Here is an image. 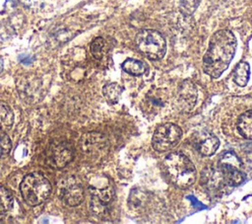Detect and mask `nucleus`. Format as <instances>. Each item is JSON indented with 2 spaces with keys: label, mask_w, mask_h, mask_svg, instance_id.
I'll return each instance as SVG.
<instances>
[{
  "label": "nucleus",
  "mask_w": 252,
  "mask_h": 224,
  "mask_svg": "<svg viewBox=\"0 0 252 224\" xmlns=\"http://www.w3.org/2000/svg\"><path fill=\"white\" fill-rule=\"evenodd\" d=\"M236 38L228 30L216 32L203 57V70L213 78H219L228 67L236 50Z\"/></svg>",
  "instance_id": "1"
},
{
  "label": "nucleus",
  "mask_w": 252,
  "mask_h": 224,
  "mask_svg": "<svg viewBox=\"0 0 252 224\" xmlns=\"http://www.w3.org/2000/svg\"><path fill=\"white\" fill-rule=\"evenodd\" d=\"M170 181L178 187L185 188L196 180V169L193 163L182 153L168 154L163 161Z\"/></svg>",
  "instance_id": "2"
},
{
  "label": "nucleus",
  "mask_w": 252,
  "mask_h": 224,
  "mask_svg": "<svg viewBox=\"0 0 252 224\" xmlns=\"http://www.w3.org/2000/svg\"><path fill=\"white\" fill-rule=\"evenodd\" d=\"M20 189L25 201L35 206L48 198L51 192V185L42 174L35 172L27 175L23 179Z\"/></svg>",
  "instance_id": "3"
},
{
  "label": "nucleus",
  "mask_w": 252,
  "mask_h": 224,
  "mask_svg": "<svg viewBox=\"0 0 252 224\" xmlns=\"http://www.w3.org/2000/svg\"><path fill=\"white\" fill-rule=\"evenodd\" d=\"M136 45L141 53L152 60L163 57L166 42L163 36L155 30H143L136 36Z\"/></svg>",
  "instance_id": "4"
},
{
  "label": "nucleus",
  "mask_w": 252,
  "mask_h": 224,
  "mask_svg": "<svg viewBox=\"0 0 252 224\" xmlns=\"http://www.w3.org/2000/svg\"><path fill=\"white\" fill-rule=\"evenodd\" d=\"M182 136L181 128L174 123H164L157 127L154 132L152 145L158 152H165L173 148Z\"/></svg>",
  "instance_id": "5"
},
{
  "label": "nucleus",
  "mask_w": 252,
  "mask_h": 224,
  "mask_svg": "<svg viewBox=\"0 0 252 224\" xmlns=\"http://www.w3.org/2000/svg\"><path fill=\"white\" fill-rule=\"evenodd\" d=\"M217 166L226 186L235 187L244 181L245 175L240 170L241 162L233 152H226L223 154Z\"/></svg>",
  "instance_id": "6"
},
{
  "label": "nucleus",
  "mask_w": 252,
  "mask_h": 224,
  "mask_svg": "<svg viewBox=\"0 0 252 224\" xmlns=\"http://www.w3.org/2000/svg\"><path fill=\"white\" fill-rule=\"evenodd\" d=\"M59 197L70 206L79 205L85 197L84 186L79 178L69 176L58 184Z\"/></svg>",
  "instance_id": "7"
},
{
  "label": "nucleus",
  "mask_w": 252,
  "mask_h": 224,
  "mask_svg": "<svg viewBox=\"0 0 252 224\" xmlns=\"http://www.w3.org/2000/svg\"><path fill=\"white\" fill-rule=\"evenodd\" d=\"M74 157V150L68 142H59L50 147L47 163L53 168H63L69 164Z\"/></svg>",
  "instance_id": "8"
},
{
  "label": "nucleus",
  "mask_w": 252,
  "mask_h": 224,
  "mask_svg": "<svg viewBox=\"0 0 252 224\" xmlns=\"http://www.w3.org/2000/svg\"><path fill=\"white\" fill-rule=\"evenodd\" d=\"M197 99V90L193 83L191 82H184L178 92V105L179 107L186 112L191 111L196 103Z\"/></svg>",
  "instance_id": "9"
},
{
  "label": "nucleus",
  "mask_w": 252,
  "mask_h": 224,
  "mask_svg": "<svg viewBox=\"0 0 252 224\" xmlns=\"http://www.w3.org/2000/svg\"><path fill=\"white\" fill-rule=\"evenodd\" d=\"M220 146L219 138L212 133H203L201 137L198 139L196 147L199 152L204 156L213 155Z\"/></svg>",
  "instance_id": "10"
},
{
  "label": "nucleus",
  "mask_w": 252,
  "mask_h": 224,
  "mask_svg": "<svg viewBox=\"0 0 252 224\" xmlns=\"http://www.w3.org/2000/svg\"><path fill=\"white\" fill-rule=\"evenodd\" d=\"M236 125L239 133L243 137L252 139V110L243 112L238 117Z\"/></svg>",
  "instance_id": "11"
},
{
  "label": "nucleus",
  "mask_w": 252,
  "mask_h": 224,
  "mask_svg": "<svg viewBox=\"0 0 252 224\" xmlns=\"http://www.w3.org/2000/svg\"><path fill=\"white\" fill-rule=\"evenodd\" d=\"M250 76V67L249 64L245 61H241L236 64L234 67L232 77L233 81L240 87H244L249 80Z\"/></svg>",
  "instance_id": "12"
},
{
  "label": "nucleus",
  "mask_w": 252,
  "mask_h": 224,
  "mask_svg": "<svg viewBox=\"0 0 252 224\" xmlns=\"http://www.w3.org/2000/svg\"><path fill=\"white\" fill-rule=\"evenodd\" d=\"M88 139L85 140L86 145L84 146V149L88 152H94L99 151L106 147V139L103 135L98 133H92L88 135Z\"/></svg>",
  "instance_id": "13"
},
{
  "label": "nucleus",
  "mask_w": 252,
  "mask_h": 224,
  "mask_svg": "<svg viewBox=\"0 0 252 224\" xmlns=\"http://www.w3.org/2000/svg\"><path fill=\"white\" fill-rule=\"evenodd\" d=\"M14 122V113L10 107L0 101V130H9Z\"/></svg>",
  "instance_id": "14"
},
{
  "label": "nucleus",
  "mask_w": 252,
  "mask_h": 224,
  "mask_svg": "<svg viewBox=\"0 0 252 224\" xmlns=\"http://www.w3.org/2000/svg\"><path fill=\"white\" fill-rule=\"evenodd\" d=\"M90 190L92 192V199H94L103 205H106L108 202H110L113 197V189L109 186L102 187V188L91 187Z\"/></svg>",
  "instance_id": "15"
},
{
  "label": "nucleus",
  "mask_w": 252,
  "mask_h": 224,
  "mask_svg": "<svg viewBox=\"0 0 252 224\" xmlns=\"http://www.w3.org/2000/svg\"><path fill=\"white\" fill-rule=\"evenodd\" d=\"M122 69L127 72L128 74L134 75V76H139L145 73L146 71V66L145 64L137 59L134 58H128L122 63Z\"/></svg>",
  "instance_id": "16"
},
{
  "label": "nucleus",
  "mask_w": 252,
  "mask_h": 224,
  "mask_svg": "<svg viewBox=\"0 0 252 224\" xmlns=\"http://www.w3.org/2000/svg\"><path fill=\"white\" fill-rule=\"evenodd\" d=\"M13 195L9 189L0 187V214L6 213L13 207Z\"/></svg>",
  "instance_id": "17"
},
{
  "label": "nucleus",
  "mask_w": 252,
  "mask_h": 224,
  "mask_svg": "<svg viewBox=\"0 0 252 224\" xmlns=\"http://www.w3.org/2000/svg\"><path fill=\"white\" fill-rule=\"evenodd\" d=\"M102 93L109 103H116L122 93V88L118 84L111 83L103 87Z\"/></svg>",
  "instance_id": "18"
},
{
  "label": "nucleus",
  "mask_w": 252,
  "mask_h": 224,
  "mask_svg": "<svg viewBox=\"0 0 252 224\" xmlns=\"http://www.w3.org/2000/svg\"><path fill=\"white\" fill-rule=\"evenodd\" d=\"M12 148V143L5 131L0 130V158L9 154Z\"/></svg>",
  "instance_id": "19"
},
{
  "label": "nucleus",
  "mask_w": 252,
  "mask_h": 224,
  "mask_svg": "<svg viewBox=\"0 0 252 224\" xmlns=\"http://www.w3.org/2000/svg\"><path fill=\"white\" fill-rule=\"evenodd\" d=\"M104 47V40L102 37H96L94 38L91 43V52L93 56L96 59L101 58L102 56V50Z\"/></svg>",
  "instance_id": "20"
},
{
  "label": "nucleus",
  "mask_w": 252,
  "mask_h": 224,
  "mask_svg": "<svg viewBox=\"0 0 252 224\" xmlns=\"http://www.w3.org/2000/svg\"><path fill=\"white\" fill-rule=\"evenodd\" d=\"M200 0H181L180 9L185 14H191L198 7Z\"/></svg>",
  "instance_id": "21"
},
{
  "label": "nucleus",
  "mask_w": 252,
  "mask_h": 224,
  "mask_svg": "<svg viewBox=\"0 0 252 224\" xmlns=\"http://www.w3.org/2000/svg\"><path fill=\"white\" fill-rule=\"evenodd\" d=\"M12 33H13V31H12V29H10L9 26L0 25V42L8 39L11 37Z\"/></svg>",
  "instance_id": "22"
},
{
  "label": "nucleus",
  "mask_w": 252,
  "mask_h": 224,
  "mask_svg": "<svg viewBox=\"0 0 252 224\" xmlns=\"http://www.w3.org/2000/svg\"><path fill=\"white\" fill-rule=\"evenodd\" d=\"M24 6L30 9H38L42 6L43 0H20Z\"/></svg>",
  "instance_id": "23"
},
{
  "label": "nucleus",
  "mask_w": 252,
  "mask_h": 224,
  "mask_svg": "<svg viewBox=\"0 0 252 224\" xmlns=\"http://www.w3.org/2000/svg\"><path fill=\"white\" fill-rule=\"evenodd\" d=\"M32 60H33L32 56H31L29 54H21L19 56V61L24 64H31L32 62Z\"/></svg>",
  "instance_id": "24"
},
{
  "label": "nucleus",
  "mask_w": 252,
  "mask_h": 224,
  "mask_svg": "<svg viewBox=\"0 0 252 224\" xmlns=\"http://www.w3.org/2000/svg\"><path fill=\"white\" fill-rule=\"evenodd\" d=\"M2 69H3V60L2 58H0V72L2 71Z\"/></svg>",
  "instance_id": "25"
}]
</instances>
